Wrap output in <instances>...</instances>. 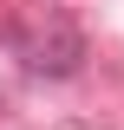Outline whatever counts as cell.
Here are the masks:
<instances>
[{"mask_svg":"<svg viewBox=\"0 0 124 130\" xmlns=\"http://www.w3.org/2000/svg\"><path fill=\"white\" fill-rule=\"evenodd\" d=\"M0 46L13 52L26 72H39V78H72L78 65H85V32H78L72 13H59V7L26 13V20H7V26H0Z\"/></svg>","mask_w":124,"mask_h":130,"instance_id":"cell-1","label":"cell"}]
</instances>
